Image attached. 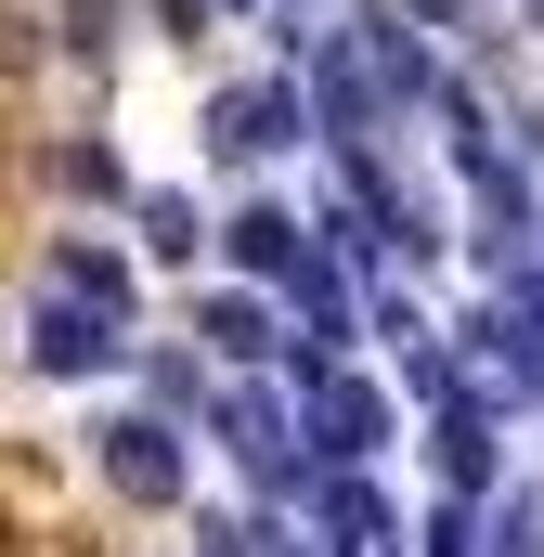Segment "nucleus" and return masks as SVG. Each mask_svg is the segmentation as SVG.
Instances as JSON below:
<instances>
[{"label": "nucleus", "instance_id": "nucleus-17", "mask_svg": "<svg viewBox=\"0 0 544 557\" xmlns=\"http://www.w3.org/2000/svg\"><path fill=\"white\" fill-rule=\"evenodd\" d=\"M208 13H221V0H156V26H169V39H195Z\"/></svg>", "mask_w": 544, "mask_h": 557}, {"label": "nucleus", "instance_id": "nucleus-1", "mask_svg": "<svg viewBox=\"0 0 544 557\" xmlns=\"http://www.w3.org/2000/svg\"><path fill=\"white\" fill-rule=\"evenodd\" d=\"M221 454H234L260 493H285V506L311 493V441H298V403H285L272 376H234V389H221Z\"/></svg>", "mask_w": 544, "mask_h": 557}, {"label": "nucleus", "instance_id": "nucleus-4", "mask_svg": "<svg viewBox=\"0 0 544 557\" xmlns=\"http://www.w3.org/2000/svg\"><path fill=\"white\" fill-rule=\"evenodd\" d=\"M26 363L91 389V376H118V363H131V324H118V311H91V298H65V285H39V311H26Z\"/></svg>", "mask_w": 544, "mask_h": 557}, {"label": "nucleus", "instance_id": "nucleus-19", "mask_svg": "<svg viewBox=\"0 0 544 557\" xmlns=\"http://www.w3.org/2000/svg\"><path fill=\"white\" fill-rule=\"evenodd\" d=\"M532 26H544V0H532Z\"/></svg>", "mask_w": 544, "mask_h": 557}, {"label": "nucleus", "instance_id": "nucleus-9", "mask_svg": "<svg viewBox=\"0 0 544 557\" xmlns=\"http://www.w3.org/2000/svg\"><path fill=\"white\" fill-rule=\"evenodd\" d=\"M221 247H234V273H260V285H285L298 260H311V221H285L272 195H247L234 221H221Z\"/></svg>", "mask_w": 544, "mask_h": 557}, {"label": "nucleus", "instance_id": "nucleus-3", "mask_svg": "<svg viewBox=\"0 0 544 557\" xmlns=\"http://www.w3.org/2000/svg\"><path fill=\"white\" fill-rule=\"evenodd\" d=\"M91 467L118 480V506H182V493H195V454H182V428L156 416V403L91 428Z\"/></svg>", "mask_w": 544, "mask_h": 557}, {"label": "nucleus", "instance_id": "nucleus-13", "mask_svg": "<svg viewBox=\"0 0 544 557\" xmlns=\"http://www.w3.org/2000/svg\"><path fill=\"white\" fill-rule=\"evenodd\" d=\"M143 403L169 428H195V403H208V350H143Z\"/></svg>", "mask_w": 544, "mask_h": 557}, {"label": "nucleus", "instance_id": "nucleus-12", "mask_svg": "<svg viewBox=\"0 0 544 557\" xmlns=\"http://www.w3.org/2000/svg\"><path fill=\"white\" fill-rule=\"evenodd\" d=\"M131 221H143V260H195L208 247V208L195 195H131Z\"/></svg>", "mask_w": 544, "mask_h": 557}, {"label": "nucleus", "instance_id": "nucleus-5", "mask_svg": "<svg viewBox=\"0 0 544 557\" xmlns=\"http://www.w3.org/2000/svg\"><path fill=\"white\" fill-rule=\"evenodd\" d=\"M208 143L221 156H285V143H311V91L298 78H247V91L208 104Z\"/></svg>", "mask_w": 544, "mask_h": 557}, {"label": "nucleus", "instance_id": "nucleus-16", "mask_svg": "<svg viewBox=\"0 0 544 557\" xmlns=\"http://www.w3.org/2000/svg\"><path fill=\"white\" fill-rule=\"evenodd\" d=\"M195 557H260V532H247V519H208V532H195Z\"/></svg>", "mask_w": 544, "mask_h": 557}, {"label": "nucleus", "instance_id": "nucleus-7", "mask_svg": "<svg viewBox=\"0 0 544 557\" xmlns=\"http://www.w3.org/2000/svg\"><path fill=\"white\" fill-rule=\"evenodd\" d=\"M298 506L324 519V557H390V532H403V519H390V493H376L363 467H311V493H298Z\"/></svg>", "mask_w": 544, "mask_h": 557}, {"label": "nucleus", "instance_id": "nucleus-18", "mask_svg": "<svg viewBox=\"0 0 544 557\" xmlns=\"http://www.w3.org/2000/svg\"><path fill=\"white\" fill-rule=\"evenodd\" d=\"M403 13H415V26H454V0H403Z\"/></svg>", "mask_w": 544, "mask_h": 557}, {"label": "nucleus", "instance_id": "nucleus-8", "mask_svg": "<svg viewBox=\"0 0 544 557\" xmlns=\"http://www.w3.org/2000/svg\"><path fill=\"white\" fill-rule=\"evenodd\" d=\"M195 337H208V363H234V376H260L272 350H285V324H272L260 285H208V298H195Z\"/></svg>", "mask_w": 544, "mask_h": 557}, {"label": "nucleus", "instance_id": "nucleus-2", "mask_svg": "<svg viewBox=\"0 0 544 557\" xmlns=\"http://www.w3.org/2000/svg\"><path fill=\"white\" fill-rule=\"evenodd\" d=\"M298 441H311V467H376V454H390V389L350 376V363H324V376L298 389Z\"/></svg>", "mask_w": 544, "mask_h": 557}, {"label": "nucleus", "instance_id": "nucleus-14", "mask_svg": "<svg viewBox=\"0 0 544 557\" xmlns=\"http://www.w3.org/2000/svg\"><path fill=\"white\" fill-rule=\"evenodd\" d=\"M118 26H131V0H65V52H78V65H104Z\"/></svg>", "mask_w": 544, "mask_h": 557}, {"label": "nucleus", "instance_id": "nucleus-6", "mask_svg": "<svg viewBox=\"0 0 544 557\" xmlns=\"http://www.w3.org/2000/svg\"><path fill=\"white\" fill-rule=\"evenodd\" d=\"M428 454H441V493H467V506H493V493H506V416H480L467 389L428 416Z\"/></svg>", "mask_w": 544, "mask_h": 557}, {"label": "nucleus", "instance_id": "nucleus-11", "mask_svg": "<svg viewBox=\"0 0 544 557\" xmlns=\"http://www.w3.org/2000/svg\"><path fill=\"white\" fill-rule=\"evenodd\" d=\"M52 182H65V195H78V208H131V156H118V143H52Z\"/></svg>", "mask_w": 544, "mask_h": 557}, {"label": "nucleus", "instance_id": "nucleus-10", "mask_svg": "<svg viewBox=\"0 0 544 557\" xmlns=\"http://www.w3.org/2000/svg\"><path fill=\"white\" fill-rule=\"evenodd\" d=\"M39 285H65V298H91V311H118V324H131V260H118V247H104V234H78V247H52V273Z\"/></svg>", "mask_w": 544, "mask_h": 557}, {"label": "nucleus", "instance_id": "nucleus-15", "mask_svg": "<svg viewBox=\"0 0 544 557\" xmlns=\"http://www.w3.org/2000/svg\"><path fill=\"white\" fill-rule=\"evenodd\" d=\"M415 557H480V506H467V493H441V506H428V532H415Z\"/></svg>", "mask_w": 544, "mask_h": 557}]
</instances>
